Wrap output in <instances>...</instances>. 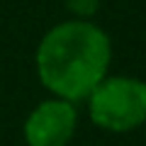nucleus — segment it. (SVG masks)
Wrapping results in <instances>:
<instances>
[{
	"label": "nucleus",
	"mask_w": 146,
	"mask_h": 146,
	"mask_svg": "<svg viewBox=\"0 0 146 146\" xmlns=\"http://www.w3.org/2000/svg\"><path fill=\"white\" fill-rule=\"evenodd\" d=\"M66 3H68V10L73 15H78V20H88L100 7V0H66Z\"/></svg>",
	"instance_id": "4"
},
{
	"label": "nucleus",
	"mask_w": 146,
	"mask_h": 146,
	"mask_svg": "<svg viewBox=\"0 0 146 146\" xmlns=\"http://www.w3.org/2000/svg\"><path fill=\"white\" fill-rule=\"evenodd\" d=\"M90 119L107 131H131L146 122V83L131 76H105L88 95Z\"/></svg>",
	"instance_id": "2"
},
{
	"label": "nucleus",
	"mask_w": 146,
	"mask_h": 146,
	"mask_svg": "<svg viewBox=\"0 0 146 146\" xmlns=\"http://www.w3.org/2000/svg\"><path fill=\"white\" fill-rule=\"evenodd\" d=\"M76 107L61 98L44 100L25 122V139L29 146H66L76 131Z\"/></svg>",
	"instance_id": "3"
},
{
	"label": "nucleus",
	"mask_w": 146,
	"mask_h": 146,
	"mask_svg": "<svg viewBox=\"0 0 146 146\" xmlns=\"http://www.w3.org/2000/svg\"><path fill=\"white\" fill-rule=\"evenodd\" d=\"M110 58V36L88 20H71L44 34L36 49V73L56 98L78 102L107 76Z\"/></svg>",
	"instance_id": "1"
}]
</instances>
